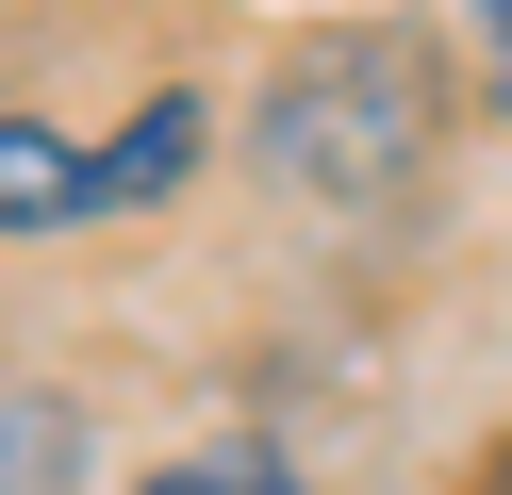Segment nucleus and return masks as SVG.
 <instances>
[{
    "label": "nucleus",
    "mask_w": 512,
    "mask_h": 495,
    "mask_svg": "<svg viewBox=\"0 0 512 495\" xmlns=\"http://www.w3.org/2000/svg\"><path fill=\"white\" fill-rule=\"evenodd\" d=\"M446 116H463V83H446L430 33L413 17H347V33H298L281 83L248 99V165H265L298 215L364 231V215H397L446 165Z\"/></svg>",
    "instance_id": "1"
},
{
    "label": "nucleus",
    "mask_w": 512,
    "mask_h": 495,
    "mask_svg": "<svg viewBox=\"0 0 512 495\" xmlns=\"http://www.w3.org/2000/svg\"><path fill=\"white\" fill-rule=\"evenodd\" d=\"M133 495H314L281 446H182V462H149Z\"/></svg>",
    "instance_id": "2"
},
{
    "label": "nucleus",
    "mask_w": 512,
    "mask_h": 495,
    "mask_svg": "<svg viewBox=\"0 0 512 495\" xmlns=\"http://www.w3.org/2000/svg\"><path fill=\"white\" fill-rule=\"evenodd\" d=\"M463 33H479V83H496V116H512V0H463Z\"/></svg>",
    "instance_id": "3"
},
{
    "label": "nucleus",
    "mask_w": 512,
    "mask_h": 495,
    "mask_svg": "<svg viewBox=\"0 0 512 495\" xmlns=\"http://www.w3.org/2000/svg\"><path fill=\"white\" fill-rule=\"evenodd\" d=\"M479 495H512V446H496V479H479Z\"/></svg>",
    "instance_id": "4"
}]
</instances>
